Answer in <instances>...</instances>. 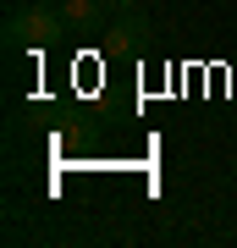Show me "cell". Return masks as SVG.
I'll list each match as a JSON object with an SVG mask.
<instances>
[{
	"label": "cell",
	"instance_id": "obj_1",
	"mask_svg": "<svg viewBox=\"0 0 237 248\" xmlns=\"http://www.w3.org/2000/svg\"><path fill=\"white\" fill-rule=\"evenodd\" d=\"M61 33H72L66 17H61V6H17L6 17V45L11 50H44Z\"/></svg>",
	"mask_w": 237,
	"mask_h": 248
},
{
	"label": "cell",
	"instance_id": "obj_2",
	"mask_svg": "<svg viewBox=\"0 0 237 248\" xmlns=\"http://www.w3.org/2000/svg\"><path fill=\"white\" fill-rule=\"evenodd\" d=\"M55 6L72 33H99V22H105V0H55Z\"/></svg>",
	"mask_w": 237,
	"mask_h": 248
},
{
	"label": "cell",
	"instance_id": "obj_3",
	"mask_svg": "<svg viewBox=\"0 0 237 248\" xmlns=\"http://www.w3.org/2000/svg\"><path fill=\"white\" fill-rule=\"evenodd\" d=\"M143 33H149V22H143L138 17V11H116V28H111V33H105V50H138L143 45Z\"/></svg>",
	"mask_w": 237,
	"mask_h": 248
},
{
	"label": "cell",
	"instance_id": "obj_4",
	"mask_svg": "<svg viewBox=\"0 0 237 248\" xmlns=\"http://www.w3.org/2000/svg\"><path fill=\"white\" fill-rule=\"evenodd\" d=\"M105 6H111V11H132L138 0H105Z\"/></svg>",
	"mask_w": 237,
	"mask_h": 248
}]
</instances>
